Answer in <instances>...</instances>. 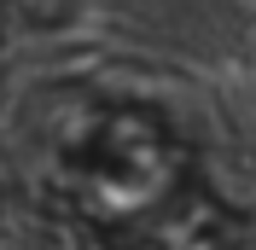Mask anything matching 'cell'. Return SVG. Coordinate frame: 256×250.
Listing matches in <instances>:
<instances>
[{
    "mask_svg": "<svg viewBox=\"0 0 256 250\" xmlns=\"http://www.w3.org/2000/svg\"><path fill=\"white\" fill-rule=\"evenodd\" d=\"M64 192L105 233L140 238L192 192V169L180 140L158 110L140 105H88L58 146Z\"/></svg>",
    "mask_w": 256,
    "mask_h": 250,
    "instance_id": "6da1fadb",
    "label": "cell"
},
{
    "mask_svg": "<svg viewBox=\"0 0 256 250\" xmlns=\"http://www.w3.org/2000/svg\"><path fill=\"white\" fill-rule=\"evenodd\" d=\"M12 6L30 18V24H70L82 0H12Z\"/></svg>",
    "mask_w": 256,
    "mask_h": 250,
    "instance_id": "7a4b0ae2",
    "label": "cell"
}]
</instances>
